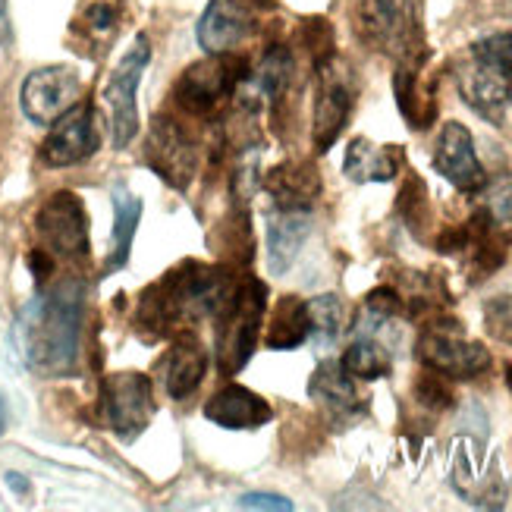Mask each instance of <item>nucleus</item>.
Masks as SVG:
<instances>
[{
    "mask_svg": "<svg viewBox=\"0 0 512 512\" xmlns=\"http://www.w3.org/2000/svg\"><path fill=\"white\" fill-rule=\"evenodd\" d=\"M85 318V283L70 277L35 296L16 321V340L26 365L41 377H63L79 362Z\"/></svg>",
    "mask_w": 512,
    "mask_h": 512,
    "instance_id": "1",
    "label": "nucleus"
},
{
    "mask_svg": "<svg viewBox=\"0 0 512 512\" xmlns=\"http://www.w3.org/2000/svg\"><path fill=\"white\" fill-rule=\"evenodd\" d=\"M236 280L220 271V267H208L198 261H186L180 267L154 283L142 296L139 305V321L142 327H154L158 333L189 327L202 318H220L224 308L236 296Z\"/></svg>",
    "mask_w": 512,
    "mask_h": 512,
    "instance_id": "2",
    "label": "nucleus"
},
{
    "mask_svg": "<svg viewBox=\"0 0 512 512\" xmlns=\"http://www.w3.org/2000/svg\"><path fill=\"white\" fill-rule=\"evenodd\" d=\"M456 85L475 114L500 123L512 104V32H497L469 44L456 63Z\"/></svg>",
    "mask_w": 512,
    "mask_h": 512,
    "instance_id": "3",
    "label": "nucleus"
},
{
    "mask_svg": "<svg viewBox=\"0 0 512 512\" xmlns=\"http://www.w3.org/2000/svg\"><path fill=\"white\" fill-rule=\"evenodd\" d=\"M355 29L374 51L403 66H415L425 54L421 0H355Z\"/></svg>",
    "mask_w": 512,
    "mask_h": 512,
    "instance_id": "4",
    "label": "nucleus"
},
{
    "mask_svg": "<svg viewBox=\"0 0 512 512\" xmlns=\"http://www.w3.org/2000/svg\"><path fill=\"white\" fill-rule=\"evenodd\" d=\"M264 308H267L264 283L246 277L236 286V296L224 308V315L217 318V365L227 374H236L252 359L264 321Z\"/></svg>",
    "mask_w": 512,
    "mask_h": 512,
    "instance_id": "5",
    "label": "nucleus"
},
{
    "mask_svg": "<svg viewBox=\"0 0 512 512\" xmlns=\"http://www.w3.org/2000/svg\"><path fill=\"white\" fill-rule=\"evenodd\" d=\"M148 60H151L148 38L139 35L132 41V48L120 57L117 70L110 73V79L104 85V104L110 114V139H114V148H126L139 132L136 92H139V82H142Z\"/></svg>",
    "mask_w": 512,
    "mask_h": 512,
    "instance_id": "6",
    "label": "nucleus"
},
{
    "mask_svg": "<svg viewBox=\"0 0 512 512\" xmlns=\"http://www.w3.org/2000/svg\"><path fill=\"white\" fill-rule=\"evenodd\" d=\"M418 359L425 362L428 371H437L440 377H453V381L478 377L491 368V352H487L481 343L462 337V333L450 324H434L421 333Z\"/></svg>",
    "mask_w": 512,
    "mask_h": 512,
    "instance_id": "7",
    "label": "nucleus"
},
{
    "mask_svg": "<svg viewBox=\"0 0 512 512\" xmlns=\"http://www.w3.org/2000/svg\"><path fill=\"white\" fill-rule=\"evenodd\" d=\"M101 409L110 431L123 440H136L154 415L151 381L139 371L110 374L101 390Z\"/></svg>",
    "mask_w": 512,
    "mask_h": 512,
    "instance_id": "8",
    "label": "nucleus"
},
{
    "mask_svg": "<svg viewBox=\"0 0 512 512\" xmlns=\"http://www.w3.org/2000/svg\"><path fill=\"white\" fill-rule=\"evenodd\" d=\"M239 85V63L227 54H211L208 60L192 63L173 88V98L186 114L205 117L217 104H224Z\"/></svg>",
    "mask_w": 512,
    "mask_h": 512,
    "instance_id": "9",
    "label": "nucleus"
},
{
    "mask_svg": "<svg viewBox=\"0 0 512 512\" xmlns=\"http://www.w3.org/2000/svg\"><path fill=\"white\" fill-rule=\"evenodd\" d=\"M35 230L44 249L63 261H82L88 255V217L73 192H57L35 214Z\"/></svg>",
    "mask_w": 512,
    "mask_h": 512,
    "instance_id": "10",
    "label": "nucleus"
},
{
    "mask_svg": "<svg viewBox=\"0 0 512 512\" xmlns=\"http://www.w3.org/2000/svg\"><path fill=\"white\" fill-rule=\"evenodd\" d=\"M355 82L349 66L337 57L318 63V98H315V148L324 154L340 139V132L352 114Z\"/></svg>",
    "mask_w": 512,
    "mask_h": 512,
    "instance_id": "11",
    "label": "nucleus"
},
{
    "mask_svg": "<svg viewBox=\"0 0 512 512\" xmlns=\"http://www.w3.org/2000/svg\"><path fill=\"white\" fill-rule=\"evenodd\" d=\"M82 82L70 66H41L29 73L19 88L22 114L38 126H51L57 117H63L73 104H79Z\"/></svg>",
    "mask_w": 512,
    "mask_h": 512,
    "instance_id": "12",
    "label": "nucleus"
},
{
    "mask_svg": "<svg viewBox=\"0 0 512 512\" xmlns=\"http://www.w3.org/2000/svg\"><path fill=\"white\" fill-rule=\"evenodd\" d=\"M98 151L95 110L88 104H73L63 117L51 123L48 139L41 145V158L48 167H73Z\"/></svg>",
    "mask_w": 512,
    "mask_h": 512,
    "instance_id": "13",
    "label": "nucleus"
},
{
    "mask_svg": "<svg viewBox=\"0 0 512 512\" xmlns=\"http://www.w3.org/2000/svg\"><path fill=\"white\" fill-rule=\"evenodd\" d=\"M434 170L459 192L484 189V167L478 161L475 139L462 123H443L434 145Z\"/></svg>",
    "mask_w": 512,
    "mask_h": 512,
    "instance_id": "14",
    "label": "nucleus"
},
{
    "mask_svg": "<svg viewBox=\"0 0 512 512\" xmlns=\"http://www.w3.org/2000/svg\"><path fill=\"white\" fill-rule=\"evenodd\" d=\"M148 167L173 189H186L195 173V148L173 120H154L145 148Z\"/></svg>",
    "mask_w": 512,
    "mask_h": 512,
    "instance_id": "15",
    "label": "nucleus"
},
{
    "mask_svg": "<svg viewBox=\"0 0 512 512\" xmlns=\"http://www.w3.org/2000/svg\"><path fill=\"white\" fill-rule=\"evenodd\" d=\"M255 32L252 0H211L198 19V44L208 54H230Z\"/></svg>",
    "mask_w": 512,
    "mask_h": 512,
    "instance_id": "16",
    "label": "nucleus"
},
{
    "mask_svg": "<svg viewBox=\"0 0 512 512\" xmlns=\"http://www.w3.org/2000/svg\"><path fill=\"white\" fill-rule=\"evenodd\" d=\"M208 371V352L198 343L195 333H176L173 346L167 349V355L161 359V387L170 399L183 403L189 399L198 384L205 381Z\"/></svg>",
    "mask_w": 512,
    "mask_h": 512,
    "instance_id": "17",
    "label": "nucleus"
},
{
    "mask_svg": "<svg viewBox=\"0 0 512 512\" xmlns=\"http://www.w3.org/2000/svg\"><path fill=\"white\" fill-rule=\"evenodd\" d=\"M311 233V211H296V208H274L267 211V271L271 274H286L293 261L299 258L305 239Z\"/></svg>",
    "mask_w": 512,
    "mask_h": 512,
    "instance_id": "18",
    "label": "nucleus"
},
{
    "mask_svg": "<svg viewBox=\"0 0 512 512\" xmlns=\"http://www.w3.org/2000/svg\"><path fill=\"white\" fill-rule=\"evenodd\" d=\"M205 418L227 431H255L274 418V409L267 406V399H261L258 393L239 384H230L208 399Z\"/></svg>",
    "mask_w": 512,
    "mask_h": 512,
    "instance_id": "19",
    "label": "nucleus"
},
{
    "mask_svg": "<svg viewBox=\"0 0 512 512\" xmlns=\"http://www.w3.org/2000/svg\"><path fill=\"white\" fill-rule=\"evenodd\" d=\"M308 393L315 403H321V409L333 418V421H352L365 412V403L359 390H355L352 377L346 374V368L340 362H321L315 368V377H311Z\"/></svg>",
    "mask_w": 512,
    "mask_h": 512,
    "instance_id": "20",
    "label": "nucleus"
},
{
    "mask_svg": "<svg viewBox=\"0 0 512 512\" xmlns=\"http://www.w3.org/2000/svg\"><path fill=\"white\" fill-rule=\"evenodd\" d=\"M403 170V148L374 145L368 139H352L346 148L343 173L352 183H390Z\"/></svg>",
    "mask_w": 512,
    "mask_h": 512,
    "instance_id": "21",
    "label": "nucleus"
},
{
    "mask_svg": "<svg viewBox=\"0 0 512 512\" xmlns=\"http://www.w3.org/2000/svg\"><path fill=\"white\" fill-rule=\"evenodd\" d=\"M267 192H271L274 208H296V211H311L315 198L321 195V176L315 167L299 161V164H283L267 173L264 180Z\"/></svg>",
    "mask_w": 512,
    "mask_h": 512,
    "instance_id": "22",
    "label": "nucleus"
},
{
    "mask_svg": "<svg viewBox=\"0 0 512 512\" xmlns=\"http://www.w3.org/2000/svg\"><path fill=\"white\" fill-rule=\"evenodd\" d=\"M293 70L296 60L286 48H271L261 63L255 66V73L249 79V95H246V107H277L286 95L289 82H293Z\"/></svg>",
    "mask_w": 512,
    "mask_h": 512,
    "instance_id": "23",
    "label": "nucleus"
},
{
    "mask_svg": "<svg viewBox=\"0 0 512 512\" xmlns=\"http://www.w3.org/2000/svg\"><path fill=\"white\" fill-rule=\"evenodd\" d=\"M142 220V198H136L129 189H114V236H110V255L104 261V274H114L129 261L132 239H136Z\"/></svg>",
    "mask_w": 512,
    "mask_h": 512,
    "instance_id": "24",
    "label": "nucleus"
},
{
    "mask_svg": "<svg viewBox=\"0 0 512 512\" xmlns=\"http://www.w3.org/2000/svg\"><path fill=\"white\" fill-rule=\"evenodd\" d=\"M308 340V311H305V302L296 299V296H286L274 318H271V327H267V346L271 349H296Z\"/></svg>",
    "mask_w": 512,
    "mask_h": 512,
    "instance_id": "25",
    "label": "nucleus"
},
{
    "mask_svg": "<svg viewBox=\"0 0 512 512\" xmlns=\"http://www.w3.org/2000/svg\"><path fill=\"white\" fill-rule=\"evenodd\" d=\"M340 365L346 368L349 377H359V381H377V377H387L393 368L390 352L384 349V343H377V337L371 333H362L346 352Z\"/></svg>",
    "mask_w": 512,
    "mask_h": 512,
    "instance_id": "26",
    "label": "nucleus"
},
{
    "mask_svg": "<svg viewBox=\"0 0 512 512\" xmlns=\"http://www.w3.org/2000/svg\"><path fill=\"white\" fill-rule=\"evenodd\" d=\"M305 311H308V340H315L318 346L337 343V337L343 333V302L333 293H324L308 299Z\"/></svg>",
    "mask_w": 512,
    "mask_h": 512,
    "instance_id": "27",
    "label": "nucleus"
},
{
    "mask_svg": "<svg viewBox=\"0 0 512 512\" xmlns=\"http://www.w3.org/2000/svg\"><path fill=\"white\" fill-rule=\"evenodd\" d=\"M481 214L487 227L494 233H509L512 230V173H503L484 189V205Z\"/></svg>",
    "mask_w": 512,
    "mask_h": 512,
    "instance_id": "28",
    "label": "nucleus"
},
{
    "mask_svg": "<svg viewBox=\"0 0 512 512\" xmlns=\"http://www.w3.org/2000/svg\"><path fill=\"white\" fill-rule=\"evenodd\" d=\"M484 330L497 343L512 346V296H494L484 302Z\"/></svg>",
    "mask_w": 512,
    "mask_h": 512,
    "instance_id": "29",
    "label": "nucleus"
},
{
    "mask_svg": "<svg viewBox=\"0 0 512 512\" xmlns=\"http://www.w3.org/2000/svg\"><path fill=\"white\" fill-rule=\"evenodd\" d=\"M399 214H403L406 224L418 233L421 220L428 214V202H425V186H421L418 176H409V183L399 192Z\"/></svg>",
    "mask_w": 512,
    "mask_h": 512,
    "instance_id": "30",
    "label": "nucleus"
},
{
    "mask_svg": "<svg viewBox=\"0 0 512 512\" xmlns=\"http://www.w3.org/2000/svg\"><path fill=\"white\" fill-rule=\"evenodd\" d=\"M415 396H418V403L421 406H428V409H447L450 406V387L443 384V377L437 371H428V374H421V381L415 384Z\"/></svg>",
    "mask_w": 512,
    "mask_h": 512,
    "instance_id": "31",
    "label": "nucleus"
},
{
    "mask_svg": "<svg viewBox=\"0 0 512 512\" xmlns=\"http://www.w3.org/2000/svg\"><path fill=\"white\" fill-rule=\"evenodd\" d=\"M239 509H277V512H289L293 509V503H289L286 497L280 494H242L236 500Z\"/></svg>",
    "mask_w": 512,
    "mask_h": 512,
    "instance_id": "32",
    "label": "nucleus"
},
{
    "mask_svg": "<svg viewBox=\"0 0 512 512\" xmlns=\"http://www.w3.org/2000/svg\"><path fill=\"white\" fill-rule=\"evenodd\" d=\"M88 26H92L95 32H110L117 26V10L110 4H95L88 7Z\"/></svg>",
    "mask_w": 512,
    "mask_h": 512,
    "instance_id": "33",
    "label": "nucleus"
},
{
    "mask_svg": "<svg viewBox=\"0 0 512 512\" xmlns=\"http://www.w3.org/2000/svg\"><path fill=\"white\" fill-rule=\"evenodd\" d=\"M7 428V409H4V399H0V434Z\"/></svg>",
    "mask_w": 512,
    "mask_h": 512,
    "instance_id": "34",
    "label": "nucleus"
},
{
    "mask_svg": "<svg viewBox=\"0 0 512 512\" xmlns=\"http://www.w3.org/2000/svg\"><path fill=\"white\" fill-rule=\"evenodd\" d=\"M509 390H512V368H509Z\"/></svg>",
    "mask_w": 512,
    "mask_h": 512,
    "instance_id": "35",
    "label": "nucleus"
}]
</instances>
